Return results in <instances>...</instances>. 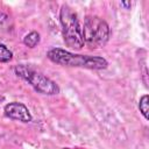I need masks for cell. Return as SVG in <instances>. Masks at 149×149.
<instances>
[{
    "label": "cell",
    "instance_id": "1",
    "mask_svg": "<svg viewBox=\"0 0 149 149\" xmlns=\"http://www.w3.org/2000/svg\"><path fill=\"white\" fill-rule=\"evenodd\" d=\"M47 57L56 64L66 65V66H79V68H86L93 70H102L106 69L108 65V62L104 57L73 54L62 48L50 49L47 52Z\"/></svg>",
    "mask_w": 149,
    "mask_h": 149
},
{
    "label": "cell",
    "instance_id": "2",
    "mask_svg": "<svg viewBox=\"0 0 149 149\" xmlns=\"http://www.w3.org/2000/svg\"><path fill=\"white\" fill-rule=\"evenodd\" d=\"M59 21L63 30V38L65 44L74 50H80L84 47L83 30L77 17V14L66 5L62 6L59 12Z\"/></svg>",
    "mask_w": 149,
    "mask_h": 149
},
{
    "label": "cell",
    "instance_id": "3",
    "mask_svg": "<svg viewBox=\"0 0 149 149\" xmlns=\"http://www.w3.org/2000/svg\"><path fill=\"white\" fill-rule=\"evenodd\" d=\"M81 30L84 43L92 49L102 48L108 42L111 35L107 22L99 16H86Z\"/></svg>",
    "mask_w": 149,
    "mask_h": 149
},
{
    "label": "cell",
    "instance_id": "4",
    "mask_svg": "<svg viewBox=\"0 0 149 149\" xmlns=\"http://www.w3.org/2000/svg\"><path fill=\"white\" fill-rule=\"evenodd\" d=\"M14 72L17 77L22 78L28 84H30L34 87V90L37 91L38 93L54 95V94H58L61 91L59 86L54 80H51L43 73L37 72L26 65H16L14 68Z\"/></svg>",
    "mask_w": 149,
    "mask_h": 149
},
{
    "label": "cell",
    "instance_id": "5",
    "mask_svg": "<svg viewBox=\"0 0 149 149\" xmlns=\"http://www.w3.org/2000/svg\"><path fill=\"white\" fill-rule=\"evenodd\" d=\"M3 112L7 118L13 120H19L21 122H30L33 120V116L28 107L22 102H17V101L9 102L3 107Z\"/></svg>",
    "mask_w": 149,
    "mask_h": 149
},
{
    "label": "cell",
    "instance_id": "6",
    "mask_svg": "<svg viewBox=\"0 0 149 149\" xmlns=\"http://www.w3.org/2000/svg\"><path fill=\"white\" fill-rule=\"evenodd\" d=\"M40 40H41L40 34H38L37 31L33 30V31L28 33V34L23 37V44H24L26 47H28V48H35V47L40 43Z\"/></svg>",
    "mask_w": 149,
    "mask_h": 149
},
{
    "label": "cell",
    "instance_id": "7",
    "mask_svg": "<svg viewBox=\"0 0 149 149\" xmlns=\"http://www.w3.org/2000/svg\"><path fill=\"white\" fill-rule=\"evenodd\" d=\"M139 109L141 112V114L143 115V118L146 120L149 119V115H148V112H149V97L148 94H144L140 98L139 100Z\"/></svg>",
    "mask_w": 149,
    "mask_h": 149
},
{
    "label": "cell",
    "instance_id": "8",
    "mask_svg": "<svg viewBox=\"0 0 149 149\" xmlns=\"http://www.w3.org/2000/svg\"><path fill=\"white\" fill-rule=\"evenodd\" d=\"M13 58V52L5 45L0 43V63H8Z\"/></svg>",
    "mask_w": 149,
    "mask_h": 149
},
{
    "label": "cell",
    "instance_id": "9",
    "mask_svg": "<svg viewBox=\"0 0 149 149\" xmlns=\"http://www.w3.org/2000/svg\"><path fill=\"white\" fill-rule=\"evenodd\" d=\"M120 6L125 7L126 9H129L130 6H132V2H130V1H121V2H120Z\"/></svg>",
    "mask_w": 149,
    "mask_h": 149
},
{
    "label": "cell",
    "instance_id": "10",
    "mask_svg": "<svg viewBox=\"0 0 149 149\" xmlns=\"http://www.w3.org/2000/svg\"><path fill=\"white\" fill-rule=\"evenodd\" d=\"M7 19H8V16H7L5 13H2V12H1V13H0V26H1V24H2Z\"/></svg>",
    "mask_w": 149,
    "mask_h": 149
}]
</instances>
